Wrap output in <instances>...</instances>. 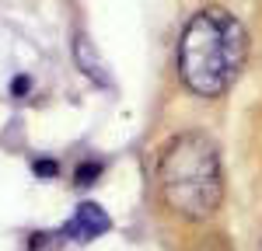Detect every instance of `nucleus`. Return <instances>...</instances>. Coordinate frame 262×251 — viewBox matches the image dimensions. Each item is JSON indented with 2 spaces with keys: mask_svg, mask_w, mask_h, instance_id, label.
Masks as SVG:
<instances>
[{
  "mask_svg": "<svg viewBox=\"0 0 262 251\" xmlns=\"http://www.w3.org/2000/svg\"><path fill=\"white\" fill-rule=\"evenodd\" d=\"M248 56V35L242 21L224 7L196 11L179 39V73L189 91L203 98L224 94L242 73Z\"/></svg>",
  "mask_w": 262,
  "mask_h": 251,
  "instance_id": "1",
  "label": "nucleus"
},
{
  "mask_svg": "<svg viewBox=\"0 0 262 251\" xmlns=\"http://www.w3.org/2000/svg\"><path fill=\"white\" fill-rule=\"evenodd\" d=\"M158 188L171 213L185 220H206L221 209L224 171L217 143L203 133H182L168 140L158 157Z\"/></svg>",
  "mask_w": 262,
  "mask_h": 251,
  "instance_id": "2",
  "label": "nucleus"
},
{
  "mask_svg": "<svg viewBox=\"0 0 262 251\" xmlns=\"http://www.w3.org/2000/svg\"><path fill=\"white\" fill-rule=\"evenodd\" d=\"M112 230V220H108V213L98 206V203H81L77 213L67 220L60 227V234L67 241H77V244H88V241H95L101 234H108Z\"/></svg>",
  "mask_w": 262,
  "mask_h": 251,
  "instance_id": "3",
  "label": "nucleus"
},
{
  "mask_svg": "<svg viewBox=\"0 0 262 251\" xmlns=\"http://www.w3.org/2000/svg\"><path fill=\"white\" fill-rule=\"evenodd\" d=\"M74 60H77V66L84 70V77H91L95 84H101V87H112V77H108V70H105V63L98 60V53H95V45L84 39L81 32L74 35Z\"/></svg>",
  "mask_w": 262,
  "mask_h": 251,
  "instance_id": "4",
  "label": "nucleus"
},
{
  "mask_svg": "<svg viewBox=\"0 0 262 251\" xmlns=\"http://www.w3.org/2000/svg\"><path fill=\"white\" fill-rule=\"evenodd\" d=\"M63 241H67V237H63L60 230H56V234H49V230H35V234H32V251H56Z\"/></svg>",
  "mask_w": 262,
  "mask_h": 251,
  "instance_id": "5",
  "label": "nucleus"
},
{
  "mask_svg": "<svg viewBox=\"0 0 262 251\" xmlns=\"http://www.w3.org/2000/svg\"><path fill=\"white\" fill-rule=\"evenodd\" d=\"M101 174V161H84V164H77V171H74V182L81 188L95 185V178Z\"/></svg>",
  "mask_w": 262,
  "mask_h": 251,
  "instance_id": "6",
  "label": "nucleus"
},
{
  "mask_svg": "<svg viewBox=\"0 0 262 251\" xmlns=\"http://www.w3.org/2000/svg\"><path fill=\"white\" fill-rule=\"evenodd\" d=\"M32 171H35L39 178H56V174H60L56 161H35V164H32Z\"/></svg>",
  "mask_w": 262,
  "mask_h": 251,
  "instance_id": "7",
  "label": "nucleus"
},
{
  "mask_svg": "<svg viewBox=\"0 0 262 251\" xmlns=\"http://www.w3.org/2000/svg\"><path fill=\"white\" fill-rule=\"evenodd\" d=\"M25 91H28V81L18 77V81H14V94H25Z\"/></svg>",
  "mask_w": 262,
  "mask_h": 251,
  "instance_id": "8",
  "label": "nucleus"
},
{
  "mask_svg": "<svg viewBox=\"0 0 262 251\" xmlns=\"http://www.w3.org/2000/svg\"><path fill=\"white\" fill-rule=\"evenodd\" d=\"M259 251H262V248H259Z\"/></svg>",
  "mask_w": 262,
  "mask_h": 251,
  "instance_id": "9",
  "label": "nucleus"
}]
</instances>
